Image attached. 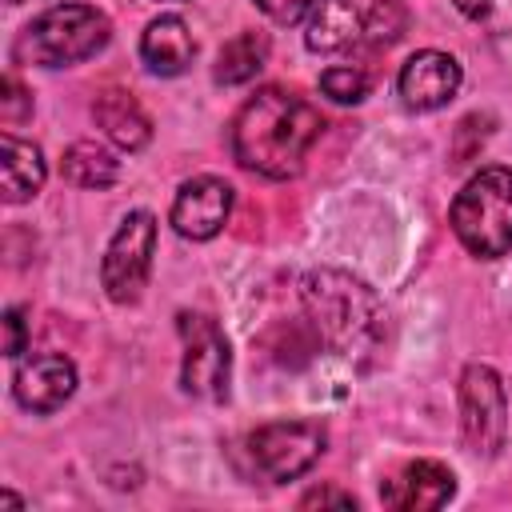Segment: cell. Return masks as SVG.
I'll list each match as a JSON object with an SVG mask.
<instances>
[{
  "instance_id": "obj_1",
  "label": "cell",
  "mask_w": 512,
  "mask_h": 512,
  "mask_svg": "<svg viewBox=\"0 0 512 512\" xmlns=\"http://www.w3.org/2000/svg\"><path fill=\"white\" fill-rule=\"evenodd\" d=\"M324 120L320 112L288 92V88H260L232 120V156L240 168L268 176V180H288L300 172L308 148L316 144Z\"/></svg>"
},
{
  "instance_id": "obj_2",
  "label": "cell",
  "mask_w": 512,
  "mask_h": 512,
  "mask_svg": "<svg viewBox=\"0 0 512 512\" xmlns=\"http://www.w3.org/2000/svg\"><path fill=\"white\" fill-rule=\"evenodd\" d=\"M300 304L308 316V328L324 348H332L344 360L372 364L388 336V316L380 296L336 268H316L300 280Z\"/></svg>"
},
{
  "instance_id": "obj_3",
  "label": "cell",
  "mask_w": 512,
  "mask_h": 512,
  "mask_svg": "<svg viewBox=\"0 0 512 512\" xmlns=\"http://www.w3.org/2000/svg\"><path fill=\"white\" fill-rule=\"evenodd\" d=\"M408 12L396 0H312L304 44L312 52H360L388 48L404 36Z\"/></svg>"
},
{
  "instance_id": "obj_4",
  "label": "cell",
  "mask_w": 512,
  "mask_h": 512,
  "mask_svg": "<svg viewBox=\"0 0 512 512\" xmlns=\"http://www.w3.org/2000/svg\"><path fill=\"white\" fill-rule=\"evenodd\" d=\"M452 232L480 260H496L512 248V168H480L456 192Z\"/></svg>"
},
{
  "instance_id": "obj_5",
  "label": "cell",
  "mask_w": 512,
  "mask_h": 512,
  "mask_svg": "<svg viewBox=\"0 0 512 512\" xmlns=\"http://www.w3.org/2000/svg\"><path fill=\"white\" fill-rule=\"evenodd\" d=\"M112 36V24L100 8L92 4H56L40 12L24 36H20V56L40 68H68L88 56H96Z\"/></svg>"
},
{
  "instance_id": "obj_6",
  "label": "cell",
  "mask_w": 512,
  "mask_h": 512,
  "mask_svg": "<svg viewBox=\"0 0 512 512\" xmlns=\"http://www.w3.org/2000/svg\"><path fill=\"white\" fill-rule=\"evenodd\" d=\"M320 452H324V428L308 420H280V424H264L244 436L248 472L268 484L304 476L320 460Z\"/></svg>"
},
{
  "instance_id": "obj_7",
  "label": "cell",
  "mask_w": 512,
  "mask_h": 512,
  "mask_svg": "<svg viewBox=\"0 0 512 512\" xmlns=\"http://www.w3.org/2000/svg\"><path fill=\"white\" fill-rule=\"evenodd\" d=\"M184 356H180V388L200 400H224L228 380H232V352L224 332L216 328L212 316L200 312H180L176 316Z\"/></svg>"
},
{
  "instance_id": "obj_8",
  "label": "cell",
  "mask_w": 512,
  "mask_h": 512,
  "mask_svg": "<svg viewBox=\"0 0 512 512\" xmlns=\"http://www.w3.org/2000/svg\"><path fill=\"white\" fill-rule=\"evenodd\" d=\"M156 256V216L152 212H128L116 228V236L104 248L100 260V284L116 304L140 300L148 272Z\"/></svg>"
},
{
  "instance_id": "obj_9",
  "label": "cell",
  "mask_w": 512,
  "mask_h": 512,
  "mask_svg": "<svg viewBox=\"0 0 512 512\" xmlns=\"http://www.w3.org/2000/svg\"><path fill=\"white\" fill-rule=\"evenodd\" d=\"M460 428L472 452L496 456L508 436V396L488 364H468L460 376Z\"/></svg>"
},
{
  "instance_id": "obj_10",
  "label": "cell",
  "mask_w": 512,
  "mask_h": 512,
  "mask_svg": "<svg viewBox=\"0 0 512 512\" xmlns=\"http://www.w3.org/2000/svg\"><path fill=\"white\" fill-rule=\"evenodd\" d=\"M232 216V184L220 176H192L172 200V228L184 240H212Z\"/></svg>"
},
{
  "instance_id": "obj_11",
  "label": "cell",
  "mask_w": 512,
  "mask_h": 512,
  "mask_svg": "<svg viewBox=\"0 0 512 512\" xmlns=\"http://www.w3.org/2000/svg\"><path fill=\"white\" fill-rule=\"evenodd\" d=\"M396 88H400V100L408 108H416V112L444 108L460 88V64L448 52L424 48V52L404 60V68L396 76Z\"/></svg>"
},
{
  "instance_id": "obj_12",
  "label": "cell",
  "mask_w": 512,
  "mask_h": 512,
  "mask_svg": "<svg viewBox=\"0 0 512 512\" xmlns=\"http://www.w3.org/2000/svg\"><path fill=\"white\" fill-rule=\"evenodd\" d=\"M76 392V364L60 352L32 356L12 376V396L28 412H56Z\"/></svg>"
},
{
  "instance_id": "obj_13",
  "label": "cell",
  "mask_w": 512,
  "mask_h": 512,
  "mask_svg": "<svg viewBox=\"0 0 512 512\" xmlns=\"http://www.w3.org/2000/svg\"><path fill=\"white\" fill-rule=\"evenodd\" d=\"M456 492V476L440 460H412L396 480H384L380 500L396 512H432L444 508Z\"/></svg>"
},
{
  "instance_id": "obj_14",
  "label": "cell",
  "mask_w": 512,
  "mask_h": 512,
  "mask_svg": "<svg viewBox=\"0 0 512 512\" xmlns=\"http://www.w3.org/2000/svg\"><path fill=\"white\" fill-rule=\"evenodd\" d=\"M92 116L104 128V136L116 148H124V152H140L152 140V120L144 116V108L136 104V96L124 92V88H104L92 100Z\"/></svg>"
},
{
  "instance_id": "obj_15",
  "label": "cell",
  "mask_w": 512,
  "mask_h": 512,
  "mask_svg": "<svg viewBox=\"0 0 512 512\" xmlns=\"http://www.w3.org/2000/svg\"><path fill=\"white\" fill-rule=\"evenodd\" d=\"M196 56V40L180 16H156L140 36V60L156 76H180Z\"/></svg>"
},
{
  "instance_id": "obj_16",
  "label": "cell",
  "mask_w": 512,
  "mask_h": 512,
  "mask_svg": "<svg viewBox=\"0 0 512 512\" xmlns=\"http://www.w3.org/2000/svg\"><path fill=\"white\" fill-rule=\"evenodd\" d=\"M0 176H4V200L8 204H20V200L36 196L44 188V176H48L40 148L4 132L0 136Z\"/></svg>"
},
{
  "instance_id": "obj_17",
  "label": "cell",
  "mask_w": 512,
  "mask_h": 512,
  "mask_svg": "<svg viewBox=\"0 0 512 512\" xmlns=\"http://www.w3.org/2000/svg\"><path fill=\"white\" fill-rule=\"evenodd\" d=\"M60 172H64V180L76 184V188H108V184L120 180V160H116L108 148H100L96 140H76V144L64 152Z\"/></svg>"
},
{
  "instance_id": "obj_18",
  "label": "cell",
  "mask_w": 512,
  "mask_h": 512,
  "mask_svg": "<svg viewBox=\"0 0 512 512\" xmlns=\"http://www.w3.org/2000/svg\"><path fill=\"white\" fill-rule=\"evenodd\" d=\"M264 60H268V36L264 32H240L220 48L216 80L220 84H244L264 68Z\"/></svg>"
},
{
  "instance_id": "obj_19",
  "label": "cell",
  "mask_w": 512,
  "mask_h": 512,
  "mask_svg": "<svg viewBox=\"0 0 512 512\" xmlns=\"http://www.w3.org/2000/svg\"><path fill=\"white\" fill-rule=\"evenodd\" d=\"M320 88L324 96H332L336 104H360L368 96V72L356 68V64H332L324 76H320Z\"/></svg>"
},
{
  "instance_id": "obj_20",
  "label": "cell",
  "mask_w": 512,
  "mask_h": 512,
  "mask_svg": "<svg viewBox=\"0 0 512 512\" xmlns=\"http://www.w3.org/2000/svg\"><path fill=\"white\" fill-rule=\"evenodd\" d=\"M0 112H4V124H16V120H24V116L32 112V100H28V92L20 88V80H16V76H4Z\"/></svg>"
},
{
  "instance_id": "obj_21",
  "label": "cell",
  "mask_w": 512,
  "mask_h": 512,
  "mask_svg": "<svg viewBox=\"0 0 512 512\" xmlns=\"http://www.w3.org/2000/svg\"><path fill=\"white\" fill-rule=\"evenodd\" d=\"M264 16H272L276 24H296L308 8H312V0H252Z\"/></svg>"
},
{
  "instance_id": "obj_22",
  "label": "cell",
  "mask_w": 512,
  "mask_h": 512,
  "mask_svg": "<svg viewBox=\"0 0 512 512\" xmlns=\"http://www.w3.org/2000/svg\"><path fill=\"white\" fill-rule=\"evenodd\" d=\"M24 344H28V324H24V312H20V308H8V312H4V352L16 360V356L24 352Z\"/></svg>"
},
{
  "instance_id": "obj_23",
  "label": "cell",
  "mask_w": 512,
  "mask_h": 512,
  "mask_svg": "<svg viewBox=\"0 0 512 512\" xmlns=\"http://www.w3.org/2000/svg\"><path fill=\"white\" fill-rule=\"evenodd\" d=\"M328 508V504H336V508H356V500L348 496V492H336V488H312L308 496H300V508Z\"/></svg>"
},
{
  "instance_id": "obj_24",
  "label": "cell",
  "mask_w": 512,
  "mask_h": 512,
  "mask_svg": "<svg viewBox=\"0 0 512 512\" xmlns=\"http://www.w3.org/2000/svg\"><path fill=\"white\" fill-rule=\"evenodd\" d=\"M468 20H480V16H488V0H452Z\"/></svg>"
},
{
  "instance_id": "obj_25",
  "label": "cell",
  "mask_w": 512,
  "mask_h": 512,
  "mask_svg": "<svg viewBox=\"0 0 512 512\" xmlns=\"http://www.w3.org/2000/svg\"><path fill=\"white\" fill-rule=\"evenodd\" d=\"M0 504H8V508H20V500H16L12 492H0Z\"/></svg>"
},
{
  "instance_id": "obj_26",
  "label": "cell",
  "mask_w": 512,
  "mask_h": 512,
  "mask_svg": "<svg viewBox=\"0 0 512 512\" xmlns=\"http://www.w3.org/2000/svg\"><path fill=\"white\" fill-rule=\"evenodd\" d=\"M12 4H20V0H12Z\"/></svg>"
}]
</instances>
